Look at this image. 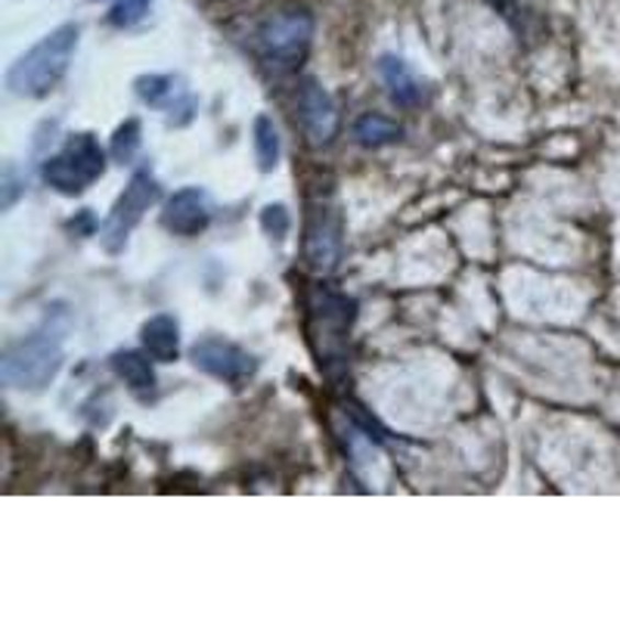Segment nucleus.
Here are the masks:
<instances>
[{"label": "nucleus", "instance_id": "5", "mask_svg": "<svg viewBox=\"0 0 620 620\" xmlns=\"http://www.w3.org/2000/svg\"><path fill=\"white\" fill-rule=\"evenodd\" d=\"M158 196H162L158 180L150 171H137L128 180V187L115 199V206H112L109 218H106L103 233H100L106 252L119 255L121 248L128 245V236L134 233V226L143 221V214L158 202Z\"/></svg>", "mask_w": 620, "mask_h": 620}, {"label": "nucleus", "instance_id": "12", "mask_svg": "<svg viewBox=\"0 0 620 620\" xmlns=\"http://www.w3.org/2000/svg\"><path fill=\"white\" fill-rule=\"evenodd\" d=\"M140 342L155 363H174L180 357V323L171 313H155L140 329Z\"/></svg>", "mask_w": 620, "mask_h": 620}, {"label": "nucleus", "instance_id": "3", "mask_svg": "<svg viewBox=\"0 0 620 620\" xmlns=\"http://www.w3.org/2000/svg\"><path fill=\"white\" fill-rule=\"evenodd\" d=\"M106 174V150L100 146V140L93 137L90 131L81 134H69V140L63 143V150L51 155L41 168L44 184L53 187L63 196H78L85 192L90 184H97Z\"/></svg>", "mask_w": 620, "mask_h": 620}, {"label": "nucleus", "instance_id": "18", "mask_svg": "<svg viewBox=\"0 0 620 620\" xmlns=\"http://www.w3.org/2000/svg\"><path fill=\"white\" fill-rule=\"evenodd\" d=\"M289 226H292V218L286 206H267L261 211V230L270 236V240H286L289 236Z\"/></svg>", "mask_w": 620, "mask_h": 620}, {"label": "nucleus", "instance_id": "7", "mask_svg": "<svg viewBox=\"0 0 620 620\" xmlns=\"http://www.w3.org/2000/svg\"><path fill=\"white\" fill-rule=\"evenodd\" d=\"M190 361L196 369H202L206 376L226 381V385H242V381L252 379L258 373V357L255 354H248L236 342H226V339H218V335L199 339L190 347Z\"/></svg>", "mask_w": 620, "mask_h": 620}, {"label": "nucleus", "instance_id": "17", "mask_svg": "<svg viewBox=\"0 0 620 620\" xmlns=\"http://www.w3.org/2000/svg\"><path fill=\"white\" fill-rule=\"evenodd\" d=\"M150 7H153V0H115L112 10H109V22L115 29H131L150 13Z\"/></svg>", "mask_w": 620, "mask_h": 620}, {"label": "nucleus", "instance_id": "8", "mask_svg": "<svg viewBox=\"0 0 620 620\" xmlns=\"http://www.w3.org/2000/svg\"><path fill=\"white\" fill-rule=\"evenodd\" d=\"M298 119H301V131L313 150L329 146L335 134H339V109L326 87L317 81H305L301 93H298Z\"/></svg>", "mask_w": 620, "mask_h": 620}, {"label": "nucleus", "instance_id": "1", "mask_svg": "<svg viewBox=\"0 0 620 620\" xmlns=\"http://www.w3.org/2000/svg\"><path fill=\"white\" fill-rule=\"evenodd\" d=\"M81 41V25L66 22L59 29H53L51 35H44L32 51H25L16 63L7 71V90L25 97V100H41L47 97L56 85L66 78L71 66V56L78 51Z\"/></svg>", "mask_w": 620, "mask_h": 620}, {"label": "nucleus", "instance_id": "2", "mask_svg": "<svg viewBox=\"0 0 620 620\" xmlns=\"http://www.w3.org/2000/svg\"><path fill=\"white\" fill-rule=\"evenodd\" d=\"M66 320L56 323V317L47 313V320L16 345L7 347L0 361V379L19 391H44L63 369L66 351H63V335Z\"/></svg>", "mask_w": 620, "mask_h": 620}, {"label": "nucleus", "instance_id": "10", "mask_svg": "<svg viewBox=\"0 0 620 620\" xmlns=\"http://www.w3.org/2000/svg\"><path fill=\"white\" fill-rule=\"evenodd\" d=\"M208 224H211V202H208V192L199 190V187H184L177 190L165 202V211H162V226L174 233V236H199L206 233Z\"/></svg>", "mask_w": 620, "mask_h": 620}, {"label": "nucleus", "instance_id": "19", "mask_svg": "<svg viewBox=\"0 0 620 620\" xmlns=\"http://www.w3.org/2000/svg\"><path fill=\"white\" fill-rule=\"evenodd\" d=\"M25 174H19V168L13 165V162H7V168H3V199H0V206H3V211H10V208L16 206V199L25 192Z\"/></svg>", "mask_w": 620, "mask_h": 620}, {"label": "nucleus", "instance_id": "11", "mask_svg": "<svg viewBox=\"0 0 620 620\" xmlns=\"http://www.w3.org/2000/svg\"><path fill=\"white\" fill-rule=\"evenodd\" d=\"M376 71H379L381 85L388 87V97L395 100L397 106H416L422 103V97H425V87L419 81V75H416L400 56L395 53H385L379 56V63H376Z\"/></svg>", "mask_w": 620, "mask_h": 620}, {"label": "nucleus", "instance_id": "14", "mask_svg": "<svg viewBox=\"0 0 620 620\" xmlns=\"http://www.w3.org/2000/svg\"><path fill=\"white\" fill-rule=\"evenodd\" d=\"M354 137L366 150H379V146H388V143H397L403 137V128L397 121L379 115V112H366L354 121Z\"/></svg>", "mask_w": 620, "mask_h": 620}, {"label": "nucleus", "instance_id": "6", "mask_svg": "<svg viewBox=\"0 0 620 620\" xmlns=\"http://www.w3.org/2000/svg\"><path fill=\"white\" fill-rule=\"evenodd\" d=\"M345 252V230H342V214L332 199L310 206L308 226H305V258L313 270L332 274Z\"/></svg>", "mask_w": 620, "mask_h": 620}, {"label": "nucleus", "instance_id": "9", "mask_svg": "<svg viewBox=\"0 0 620 620\" xmlns=\"http://www.w3.org/2000/svg\"><path fill=\"white\" fill-rule=\"evenodd\" d=\"M134 90H137V97L146 106L168 112L171 121L180 112V124H187L192 119V112H196V100H192L190 87L184 85L180 75H171V71L140 75L137 81H134Z\"/></svg>", "mask_w": 620, "mask_h": 620}, {"label": "nucleus", "instance_id": "4", "mask_svg": "<svg viewBox=\"0 0 620 620\" xmlns=\"http://www.w3.org/2000/svg\"><path fill=\"white\" fill-rule=\"evenodd\" d=\"M313 16L308 10H283L264 19L258 29V47L267 63H276L283 69H292L295 63L305 59L310 41H313Z\"/></svg>", "mask_w": 620, "mask_h": 620}, {"label": "nucleus", "instance_id": "16", "mask_svg": "<svg viewBox=\"0 0 620 620\" xmlns=\"http://www.w3.org/2000/svg\"><path fill=\"white\" fill-rule=\"evenodd\" d=\"M112 158L115 162H131L134 155H137V150H140V121L137 119H128L124 124H119L115 128V134H112Z\"/></svg>", "mask_w": 620, "mask_h": 620}, {"label": "nucleus", "instance_id": "13", "mask_svg": "<svg viewBox=\"0 0 620 620\" xmlns=\"http://www.w3.org/2000/svg\"><path fill=\"white\" fill-rule=\"evenodd\" d=\"M153 357L143 351H119L112 354V369L131 391L137 397H150L155 391V369H153Z\"/></svg>", "mask_w": 620, "mask_h": 620}, {"label": "nucleus", "instance_id": "15", "mask_svg": "<svg viewBox=\"0 0 620 620\" xmlns=\"http://www.w3.org/2000/svg\"><path fill=\"white\" fill-rule=\"evenodd\" d=\"M255 158H258L261 171H274L279 165V153H283V143H279V131L270 115H258L255 119Z\"/></svg>", "mask_w": 620, "mask_h": 620}]
</instances>
